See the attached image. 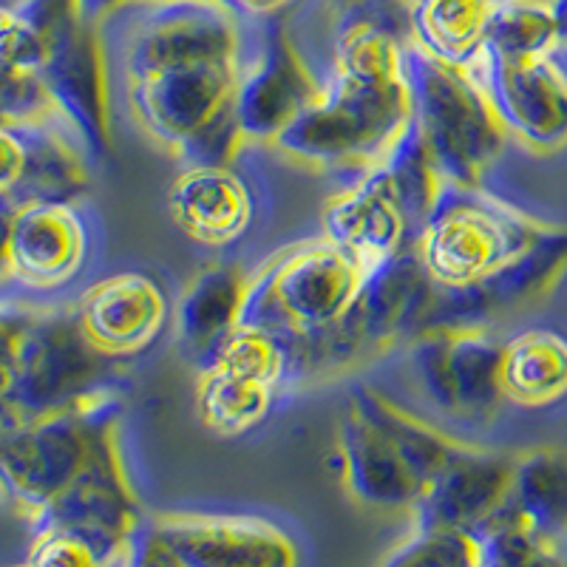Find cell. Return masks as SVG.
<instances>
[{"mask_svg": "<svg viewBox=\"0 0 567 567\" xmlns=\"http://www.w3.org/2000/svg\"><path fill=\"white\" fill-rule=\"evenodd\" d=\"M199 369H221L281 389L290 383V349L270 329L239 321L199 354Z\"/></svg>", "mask_w": 567, "mask_h": 567, "instance_id": "f1b7e54d", "label": "cell"}, {"mask_svg": "<svg viewBox=\"0 0 567 567\" xmlns=\"http://www.w3.org/2000/svg\"><path fill=\"white\" fill-rule=\"evenodd\" d=\"M89 190V151L63 120L0 123V210L78 205Z\"/></svg>", "mask_w": 567, "mask_h": 567, "instance_id": "8fae6325", "label": "cell"}, {"mask_svg": "<svg viewBox=\"0 0 567 567\" xmlns=\"http://www.w3.org/2000/svg\"><path fill=\"white\" fill-rule=\"evenodd\" d=\"M74 310L91 347L109 361H120L159 341L171 307L156 278L125 270L91 284Z\"/></svg>", "mask_w": 567, "mask_h": 567, "instance_id": "d6986e66", "label": "cell"}, {"mask_svg": "<svg viewBox=\"0 0 567 567\" xmlns=\"http://www.w3.org/2000/svg\"><path fill=\"white\" fill-rule=\"evenodd\" d=\"M168 210L187 239L210 250L239 245L256 219V199L230 165H187L171 185Z\"/></svg>", "mask_w": 567, "mask_h": 567, "instance_id": "44dd1931", "label": "cell"}, {"mask_svg": "<svg viewBox=\"0 0 567 567\" xmlns=\"http://www.w3.org/2000/svg\"><path fill=\"white\" fill-rule=\"evenodd\" d=\"M338 463L343 491L361 508L412 514L425 491V480L403 449L349 398L338 425Z\"/></svg>", "mask_w": 567, "mask_h": 567, "instance_id": "ac0fdd59", "label": "cell"}, {"mask_svg": "<svg viewBox=\"0 0 567 567\" xmlns=\"http://www.w3.org/2000/svg\"><path fill=\"white\" fill-rule=\"evenodd\" d=\"M496 0H403L409 43L429 58L474 69Z\"/></svg>", "mask_w": 567, "mask_h": 567, "instance_id": "7402d4cb", "label": "cell"}, {"mask_svg": "<svg viewBox=\"0 0 567 567\" xmlns=\"http://www.w3.org/2000/svg\"><path fill=\"white\" fill-rule=\"evenodd\" d=\"M565 270L567 227L554 225L534 247L491 272L485 281L460 292L434 290V301L429 307L423 329L443 327V323H485L491 327L494 318L523 310L528 303L548 296L565 276Z\"/></svg>", "mask_w": 567, "mask_h": 567, "instance_id": "e0dca14e", "label": "cell"}, {"mask_svg": "<svg viewBox=\"0 0 567 567\" xmlns=\"http://www.w3.org/2000/svg\"><path fill=\"white\" fill-rule=\"evenodd\" d=\"M321 91L323 85L298 54L287 29L272 23L256 54L245 58L236 91V123L245 142L276 145L278 136L321 97Z\"/></svg>", "mask_w": 567, "mask_h": 567, "instance_id": "5bb4252c", "label": "cell"}, {"mask_svg": "<svg viewBox=\"0 0 567 567\" xmlns=\"http://www.w3.org/2000/svg\"><path fill=\"white\" fill-rule=\"evenodd\" d=\"M349 400H352L354 406H361L403 449V454L417 468L425 485L432 483L465 445L463 440L449 437L445 432H440L437 425L414 417L412 412H406V409L398 406V403H392V400L369 386H352L349 389Z\"/></svg>", "mask_w": 567, "mask_h": 567, "instance_id": "4316f807", "label": "cell"}, {"mask_svg": "<svg viewBox=\"0 0 567 567\" xmlns=\"http://www.w3.org/2000/svg\"><path fill=\"white\" fill-rule=\"evenodd\" d=\"M0 329L3 423L74 406L85 394L105 386L109 358L91 347L78 310L7 303Z\"/></svg>", "mask_w": 567, "mask_h": 567, "instance_id": "277c9868", "label": "cell"}, {"mask_svg": "<svg viewBox=\"0 0 567 567\" xmlns=\"http://www.w3.org/2000/svg\"><path fill=\"white\" fill-rule=\"evenodd\" d=\"M503 400L519 409H550L567 398V336L534 327L503 341Z\"/></svg>", "mask_w": 567, "mask_h": 567, "instance_id": "603a6c76", "label": "cell"}, {"mask_svg": "<svg viewBox=\"0 0 567 567\" xmlns=\"http://www.w3.org/2000/svg\"><path fill=\"white\" fill-rule=\"evenodd\" d=\"M414 116L403 3H369L343 12L332 74L321 97L272 148L316 168H374Z\"/></svg>", "mask_w": 567, "mask_h": 567, "instance_id": "6da1fadb", "label": "cell"}, {"mask_svg": "<svg viewBox=\"0 0 567 567\" xmlns=\"http://www.w3.org/2000/svg\"><path fill=\"white\" fill-rule=\"evenodd\" d=\"M0 114H3V123L63 120L40 74H29V71H0Z\"/></svg>", "mask_w": 567, "mask_h": 567, "instance_id": "1f68e13d", "label": "cell"}, {"mask_svg": "<svg viewBox=\"0 0 567 567\" xmlns=\"http://www.w3.org/2000/svg\"><path fill=\"white\" fill-rule=\"evenodd\" d=\"M412 123L434 168L449 185L483 187L505 151V134L485 83L474 69L429 58L409 43Z\"/></svg>", "mask_w": 567, "mask_h": 567, "instance_id": "5b68a950", "label": "cell"}, {"mask_svg": "<svg viewBox=\"0 0 567 567\" xmlns=\"http://www.w3.org/2000/svg\"><path fill=\"white\" fill-rule=\"evenodd\" d=\"M236 12L241 14V18H276L278 12H284V9L290 7L292 0H227Z\"/></svg>", "mask_w": 567, "mask_h": 567, "instance_id": "e575fe53", "label": "cell"}, {"mask_svg": "<svg viewBox=\"0 0 567 567\" xmlns=\"http://www.w3.org/2000/svg\"><path fill=\"white\" fill-rule=\"evenodd\" d=\"M250 278L236 265H216L202 270L187 284L176 307L179 336L187 349L205 352L216 338L241 321Z\"/></svg>", "mask_w": 567, "mask_h": 567, "instance_id": "d4e9b609", "label": "cell"}, {"mask_svg": "<svg viewBox=\"0 0 567 567\" xmlns=\"http://www.w3.org/2000/svg\"><path fill=\"white\" fill-rule=\"evenodd\" d=\"M3 213V278L54 292L83 272L91 233L78 205H27Z\"/></svg>", "mask_w": 567, "mask_h": 567, "instance_id": "9a60e30c", "label": "cell"}, {"mask_svg": "<svg viewBox=\"0 0 567 567\" xmlns=\"http://www.w3.org/2000/svg\"><path fill=\"white\" fill-rule=\"evenodd\" d=\"M65 528L89 539L105 565H120L136 530L145 525L125 465L116 449V417L100 425L91 457L58 503L34 519V528Z\"/></svg>", "mask_w": 567, "mask_h": 567, "instance_id": "30bf717a", "label": "cell"}, {"mask_svg": "<svg viewBox=\"0 0 567 567\" xmlns=\"http://www.w3.org/2000/svg\"><path fill=\"white\" fill-rule=\"evenodd\" d=\"M503 341L485 323H443L412 336L409 367L425 400L449 417L491 420L503 406Z\"/></svg>", "mask_w": 567, "mask_h": 567, "instance_id": "9c48e42d", "label": "cell"}, {"mask_svg": "<svg viewBox=\"0 0 567 567\" xmlns=\"http://www.w3.org/2000/svg\"><path fill=\"white\" fill-rule=\"evenodd\" d=\"M278 398L270 383L250 381L221 369H199L196 381V414L207 432L219 437H239L267 420Z\"/></svg>", "mask_w": 567, "mask_h": 567, "instance_id": "484cf974", "label": "cell"}, {"mask_svg": "<svg viewBox=\"0 0 567 567\" xmlns=\"http://www.w3.org/2000/svg\"><path fill=\"white\" fill-rule=\"evenodd\" d=\"M514 477V457L465 443L457 457L425 485L414 505V530L477 534L503 511Z\"/></svg>", "mask_w": 567, "mask_h": 567, "instance_id": "ffe728a7", "label": "cell"}, {"mask_svg": "<svg viewBox=\"0 0 567 567\" xmlns=\"http://www.w3.org/2000/svg\"><path fill=\"white\" fill-rule=\"evenodd\" d=\"M151 525L182 567H301L292 536L261 516L174 511Z\"/></svg>", "mask_w": 567, "mask_h": 567, "instance_id": "2e32d148", "label": "cell"}, {"mask_svg": "<svg viewBox=\"0 0 567 567\" xmlns=\"http://www.w3.org/2000/svg\"><path fill=\"white\" fill-rule=\"evenodd\" d=\"M505 514L550 539L567 536V449L539 445L514 457Z\"/></svg>", "mask_w": 567, "mask_h": 567, "instance_id": "cb8c5ba5", "label": "cell"}, {"mask_svg": "<svg viewBox=\"0 0 567 567\" xmlns=\"http://www.w3.org/2000/svg\"><path fill=\"white\" fill-rule=\"evenodd\" d=\"M443 185L412 123L386 159L363 171L352 187L323 205V239L336 241L372 270L417 245Z\"/></svg>", "mask_w": 567, "mask_h": 567, "instance_id": "7a4b0ae2", "label": "cell"}, {"mask_svg": "<svg viewBox=\"0 0 567 567\" xmlns=\"http://www.w3.org/2000/svg\"><path fill=\"white\" fill-rule=\"evenodd\" d=\"M559 52L561 32L554 0H496L483 54L525 60Z\"/></svg>", "mask_w": 567, "mask_h": 567, "instance_id": "83f0119b", "label": "cell"}, {"mask_svg": "<svg viewBox=\"0 0 567 567\" xmlns=\"http://www.w3.org/2000/svg\"><path fill=\"white\" fill-rule=\"evenodd\" d=\"M40 80L89 156L103 159L111 148V94L109 63L94 20L78 14L54 32Z\"/></svg>", "mask_w": 567, "mask_h": 567, "instance_id": "4fadbf2b", "label": "cell"}, {"mask_svg": "<svg viewBox=\"0 0 567 567\" xmlns=\"http://www.w3.org/2000/svg\"><path fill=\"white\" fill-rule=\"evenodd\" d=\"M474 536L480 548V567H567L559 539L528 528L505 511H499Z\"/></svg>", "mask_w": 567, "mask_h": 567, "instance_id": "f546056e", "label": "cell"}, {"mask_svg": "<svg viewBox=\"0 0 567 567\" xmlns=\"http://www.w3.org/2000/svg\"><path fill=\"white\" fill-rule=\"evenodd\" d=\"M116 417L109 386L94 389L74 406L7 420L0 434V477L7 499L29 519H40L80 477L100 425Z\"/></svg>", "mask_w": 567, "mask_h": 567, "instance_id": "ba28073f", "label": "cell"}, {"mask_svg": "<svg viewBox=\"0 0 567 567\" xmlns=\"http://www.w3.org/2000/svg\"><path fill=\"white\" fill-rule=\"evenodd\" d=\"M12 567H27V565H12Z\"/></svg>", "mask_w": 567, "mask_h": 567, "instance_id": "f35d334b", "label": "cell"}, {"mask_svg": "<svg viewBox=\"0 0 567 567\" xmlns=\"http://www.w3.org/2000/svg\"><path fill=\"white\" fill-rule=\"evenodd\" d=\"M27 567H109L97 548L83 536L71 534L65 528H34V539L23 559Z\"/></svg>", "mask_w": 567, "mask_h": 567, "instance_id": "d6a6232c", "label": "cell"}, {"mask_svg": "<svg viewBox=\"0 0 567 567\" xmlns=\"http://www.w3.org/2000/svg\"><path fill=\"white\" fill-rule=\"evenodd\" d=\"M120 567H182V561L165 545V539L156 534L154 525L145 523L131 539L128 550L120 559Z\"/></svg>", "mask_w": 567, "mask_h": 567, "instance_id": "836d02e7", "label": "cell"}, {"mask_svg": "<svg viewBox=\"0 0 567 567\" xmlns=\"http://www.w3.org/2000/svg\"><path fill=\"white\" fill-rule=\"evenodd\" d=\"M434 284L420 261L417 245L367 272L361 292L341 321L318 336L290 338V383L332 381L386 352L398 338L417 336Z\"/></svg>", "mask_w": 567, "mask_h": 567, "instance_id": "3957f363", "label": "cell"}, {"mask_svg": "<svg viewBox=\"0 0 567 567\" xmlns=\"http://www.w3.org/2000/svg\"><path fill=\"white\" fill-rule=\"evenodd\" d=\"M381 567H480L477 536L460 530H414Z\"/></svg>", "mask_w": 567, "mask_h": 567, "instance_id": "4dcf8cb0", "label": "cell"}, {"mask_svg": "<svg viewBox=\"0 0 567 567\" xmlns=\"http://www.w3.org/2000/svg\"><path fill=\"white\" fill-rule=\"evenodd\" d=\"M556 18H559V32H561V49H567V0H554Z\"/></svg>", "mask_w": 567, "mask_h": 567, "instance_id": "74e56055", "label": "cell"}, {"mask_svg": "<svg viewBox=\"0 0 567 567\" xmlns=\"http://www.w3.org/2000/svg\"><path fill=\"white\" fill-rule=\"evenodd\" d=\"M338 9L349 12V9H358V7H369V3H403V0H332Z\"/></svg>", "mask_w": 567, "mask_h": 567, "instance_id": "8d00e7d4", "label": "cell"}, {"mask_svg": "<svg viewBox=\"0 0 567 567\" xmlns=\"http://www.w3.org/2000/svg\"><path fill=\"white\" fill-rule=\"evenodd\" d=\"M474 71L485 83L505 134L530 154L567 148V69L556 54L525 60L483 54Z\"/></svg>", "mask_w": 567, "mask_h": 567, "instance_id": "7c38bea8", "label": "cell"}, {"mask_svg": "<svg viewBox=\"0 0 567 567\" xmlns=\"http://www.w3.org/2000/svg\"><path fill=\"white\" fill-rule=\"evenodd\" d=\"M225 3H227V0H225Z\"/></svg>", "mask_w": 567, "mask_h": 567, "instance_id": "ab89813d", "label": "cell"}, {"mask_svg": "<svg viewBox=\"0 0 567 567\" xmlns=\"http://www.w3.org/2000/svg\"><path fill=\"white\" fill-rule=\"evenodd\" d=\"M367 272L352 252L329 239L284 247L250 276L241 321L284 341L318 336L347 316Z\"/></svg>", "mask_w": 567, "mask_h": 567, "instance_id": "52a82bcc", "label": "cell"}, {"mask_svg": "<svg viewBox=\"0 0 567 567\" xmlns=\"http://www.w3.org/2000/svg\"><path fill=\"white\" fill-rule=\"evenodd\" d=\"M550 227L483 187L445 182L420 233L417 252L434 290L460 292L523 256Z\"/></svg>", "mask_w": 567, "mask_h": 567, "instance_id": "8992f818", "label": "cell"}, {"mask_svg": "<svg viewBox=\"0 0 567 567\" xmlns=\"http://www.w3.org/2000/svg\"><path fill=\"white\" fill-rule=\"evenodd\" d=\"M80 3H83L85 18L94 20V23H100V20L109 18V14L114 12L120 3H125V0H80Z\"/></svg>", "mask_w": 567, "mask_h": 567, "instance_id": "d590c367", "label": "cell"}]
</instances>
